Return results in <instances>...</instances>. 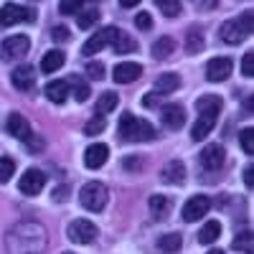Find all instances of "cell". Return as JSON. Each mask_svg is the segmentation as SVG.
<instances>
[{"instance_id":"obj_1","label":"cell","mask_w":254,"mask_h":254,"mask_svg":"<svg viewBox=\"0 0 254 254\" xmlns=\"http://www.w3.org/2000/svg\"><path fill=\"white\" fill-rule=\"evenodd\" d=\"M196 110H198V120L193 122V127H190V137H193L196 142L208 137V132L214 130L216 125V117L221 112V97L219 94H206L196 102Z\"/></svg>"},{"instance_id":"obj_2","label":"cell","mask_w":254,"mask_h":254,"mask_svg":"<svg viewBox=\"0 0 254 254\" xmlns=\"http://www.w3.org/2000/svg\"><path fill=\"white\" fill-rule=\"evenodd\" d=\"M120 137L130 140V142H147L155 137V127L147 120L135 117L132 112H125L120 117Z\"/></svg>"},{"instance_id":"obj_3","label":"cell","mask_w":254,"mask_h":254,"mask_svg":"<svg viewBox=\"0 0 254 254\" xmlns=\"http://www.w3.org/2000/svg\"><path fill=\"white\" fill-rule=\"evenodd\" d=\"M249 33H252V10H244L234 20H226V23L221 26V31H219L221 41H224V44H229V46L242 44Z\"/></svg>"},{"instance_id":"obj_4","label":"cell","mask_w":254,"mask_h":254,"mask_svg":"<svg viewBox=\"0 0 254 254\" xmlns=\"http://www.w3.org/2000/svg\"><path fill=\"white\" fill-rule=\"evenodd\" d=\"M107 198H110V193H107V188H104V183H99V181H89L79 193L81 206L87 211H92V214H99V211L107 206Z\"/></svg>"},{"instance_id":"obj_5","label":"cell","mask_w":254,"mask_h":254,"mask_svg":"<svg viewBox=\"0 0 254 254\" xmlns=\"http://www.w3.org/2000/svg\"><path fill=\"white\" fill-rule=\"evenodd\" d=\"M28 51H31L28 36H10V38L3 41V46H0V56L5 61H20Z\"/></svg>"},{"instance_id":"obj_6","label":"cell","mask_w":254,"mask_h":254,"mask_svg":"<svg viewBox=\"0 0 254 254\" xmlns=\"http://www.w3.org/2000/svg\"><path fill=\"white\" fill-rule=\"evenodd\" d=\"M36 13L26 5H15V3H5L0 8V26H15L23 23V20H33Z\"/></svg>"},{"instance_id":"obj_7","label":"cell","mask_w":254,"mask_h":254,"mask_svg":"<svg viewBox=\"0 0 254 254\" xmlns=\"http://www.w3.org/2000/svg\"><path fill=\"white\" fill-rule=\"evenodd\" d=\"M69 239L76 244H92L97 239V226L87 219H74L69 224Z\"/></svg>"},{"instance_id":"obj_8","label":"cell","mask_w":254,"mask_h":254,"mask_svg":"<svg viewBox=\"0 0 254 254\" xmlns=\"http://www.w3.org/2000/svg\"><path fill=\"white\" fill-rule=\"evenodd\" d=\"M115 33H117V28L115 26H107V28H99L87 44L81 46V54L84 56H94V54H99L104 46H110L112 44V38H115Z\"/></svg>"},{"instance_id":"obj_9","label":"cell","mask_w":254,"mask_h":254,"mask_svg":"<svg viewBox=\"0 0 254 254\" xmlns=\"http://www.w3.org/2000/svg\"><path fill=\"white\" fill-rule=\"evenodd\" d=\"M18 186H20V193L23 196H38L46 186V176H44V171H38V168H31V171L23 173Z\"/></svg>"},{"instance_id":"obj_10","label":"cell","mask_w":254,"mask_h":254,"mask_svg":"<svg viewBox=\"0 0 254 254\" xmlns=\"http://www.w3.org/2000/svg\"><path fill=\"white\" fill-rule=\"evenodd\" d=\"M208 208H211V201L206 198V196H193V198H188L186 201V206H183V221H198V219H203L206 214H208Z\"/></svg>"},{"instance_id":"obj_11","label":"cell","mask_w":254,"mask_h":254,"mask_svg":"<svg viewBox=\"0 0 254 254\" xmlns=\"http://www.w3.org/2000/svg\"><path fill=\"white\" fill-rule=\"evenodd\" d=\"M231 59H226V56H216V59H211L208 64H206V79L208 81H224V79H229L231 76Z\"/></svg>"},{"instance_id":"obj_12","label":"cell","mask_w":254,"mask_h":254,"mask_svg":"<svg viewBox=\"0 0 254 254\" xmlns=\"http://www.w3.org/2000/svg\"><path fill=\"white\" fill-rule=\"evenodd\" d=\"M5 132L8 135H13V137H18V140H28L33 132H31V125H28V120L23 117V115H18V112H13L8 120H5Z\"/></svg>"},{"instance_id":"obj_13","label":"cell","mask_w":254,"mask_h":254,"mask_svg":"<svg viewBox=\"0 0 254 254\" xmlns=\"http://www.w3.org/2000/svg\"><path fill=\"white\" fill-rule=\"evenodd\" d=\"M110 158V147L102 145V142H94L87 147V153H84V165L89 168V171H97V168H102L104 163H107Z\"/></svg>"},{"instance_id":"obj_14","label":"cell","mask_w":254,"mask_h":254,"mask_svg":"<svg viewBox=\"0 0 254 254\" xmlns=\"http://www.w3.org/2000/svg\"><path fill=\"white\" fill-rule=\"evenodd\" d=\"M224 158H226V153H224V147L221 145H206L203 150H201V165L203 168H208V171H219V168L224 165Z\"/></svg>"},{"instance_id":"obj_15","label":"cell","mask_w":254,"mask_h":254,"mask_svg":"<svg viewBox=\"0 0 254 254\" xmlns=\"http://www.w3.org/2000/svg\"><path fill=\"white\" fill-rule=\"evenodd\" d=\"M163 125L171 127V130H181V127L186 125V110L181 107V104H163Z\"/></svg>"},{"instance_id":"obj_16","label":"cell","mask_w":254,"mask_h":254,"mask_svg":"<svg viewBox=\"0 0 254 254\" xmlns=\"http://www.w3.org/2000/svg\"><path fill=\"white\" fill-rule=\"evenodd\" d=\"M140 74H142V66H140V64L127 61V64H117L112 76H115V81H117V84H130V81L140 79Z\"/></svg>"},{"instance_id":"obj_17","label":"cell","mask_w":254,"mask_h":254,"mask_svg":"<svg viewBox=\"0 0 254 254\" xmlns=\"http://www.w3.org/2000/svg\"><path fill=\"white\" fill-rule=\"evenodd\" d=\"M13 87L15 89H20V92H28L31 87H33V81H36V71L28 66V64H26V66H18L15 71H13Z\"/></svg>"},{"instance_id":"obj_18","label":"cell","mask_w":254,"mask_h":254,"mask_svg":"<svg viewBox=\"0 0 254 254\" xmlns=\"http://www.w3.org/2000/svg\"><path fill=\"white\" fill-rule=\"evenodd\" d=\"M66 97H69V84H66V81L56 79V81H49V84H46V99H49V102L64 104V102H66Z\"/></svg>"},{"instance_id":"obj_19","label":"cell","mask_w":254,"mask_h":254,"mask_svg":"<svg viewBox=\"0 0 254 254\" xmlns=\"http://www.w3.org/2000/svg\"><path fill=\"white\" fill-rule=\"evenodd\" d=\"M160 178H163L165 183H176V186H181V183L186 181V168H183V163H181V160H171V163L163 168Z\"/></svg>"},{"instance_id":"obj_20","label":"cell","mask_w":254,"mask_h":254,"mask_svg":"<svg viewBox=\"0 0 254 254\" xmlns=\"http://www.w3.org/2000/svg\"><path fill=\"white\" fill-rule=\"evenodd\" d=\"M61 66H64V54H61L59 49L46 51L44 59H41V71H44V74H54V71H59Z\"/></svg>"},{"instance_id":"obj_21","label":"cell","mask_w":254,"mask_h":254,"mask_svg":"<svg viewBox=\"0 0 254 254\" xmlns=\"http://www.w3.org/2000/svg\"><path fill=\"white\" fill-rule=\"evenodd\" d=\"M203 31L198 28V26H193V28H188V33H186V51L188 54H201L203 51Z\"/></svg>"},{"instance_id":"obj_22","label":"cell","mask_w":254,"mask_h":254,"mask_svg":"<svg viewBox=\"0 0 254 254\" xmlns=\"http://www.w3.org/2000/svg\"><path fill=\"white\" fill-rule=\"evenodd\" d=\"M112 46H115L117 54H135V51H137V41H135L132 36H127V33L117 31L115 38H112Z\"/></svg>"},{"instance_id":"obj_23","label":"cell","mask_w":254,"mask_h":254,"mask_svg":"<svg viewBox=\"0 0 254 254\" xmlns=\"http://www.w3.org/2000/svg\"><path fill=\"white\" fill-rule=\"evenodd\" d=\"M181 87V76L178 74H160L158 76V81H155V92L163 97V94H168V92H176Z\"/></svg>"},{"instance_id":"obj_24","label":"cell","mask_w":254,"mask_h":254,"mask_svg":"<svg viewBox=\"0 0 254 254\" xmlns=\"http://www.w3.org/2000/svg\"><path fill=\"white\" fill-rule=\"evenodd\" d=\"M173 51H176V41L171 36H160L155 44H153V59H158V61L168 59Z\"/></svg>"},{"instance_id":"obj_25","label":"cell","mask_w":254,"mask_h":254,"mask_svg":"<svg viewBox=\"0 0 254 254\" xmlns=\"http://www.w3.org/2000/svg\"><path fill=\"white\" fill-rule=\"evenodd\" d=\"M221 237V224L219 221H208L201 231H198V242L201 244H214Z\"/></svg>"},{"instance_id":"obj_26","label":"cell","mask_w":254,"mask_h":254,"mask_svg":"<svg viewBox=\"0 0 254 254\" xmlns=\"http://www.w3.org/2000/svg\"><path fill=\"white\" fill-rule=\"evenodd\" d=\"M181 247H183L181 234H165V237L158 239V249L165 252V254H176V252H181Z\"/></svg>"},{"instance_id":"obj_27","label":"cell","mask_w":254,"mask_h":254,"mask_svg":"<svg viewBox=\"0 0 254 254\" xmlns=\"http://www.w3.org/2000/svg\"><path fill=\"white\" fill-rule=\"evenodd\" d=\"M117 94L115 92H104L99 99H97V115H110L117 110Z\"/></svg>"},{"instance_id":"obj_28","label":"cell","mask_w":254,"mask_h":254,"mask_svg":"<svg viewBox=\"0 0 254 254\" xmlns=\"http://www.w3.org/2000/svg\"><path fill=\"white\" fill-rule=\"evenodd\" d=\"M150 208H153V216H155V219H165L168 211H171V198L153 196V198H150Z\"/></svg>"},{"instance_id":"obj_29","label":"cell","mask_w":254,"mask_h":254,"mask_svg":"<svg viewBox=\"0 0 254 254\" xmlns=\"http://www.w3.org/2000/svg\"><path fill=\"white\" fill-rule=\"evenodd\" d=\"M99 20V10L97 8H87V10H81L79 13V18H76V26L81 28V31H87V28H92L94 23Z\"/></svg>"},{"instance_id":"obj_30","label":"cell","mask_w":254,"mask_h":254,"mask_svg":"<svg viewBox=\"0 0 254 254\" xmlns=\"http://www.w3.org/2000/svg\"><path fill=\"white\" fill-rule=\"evenodd\" d=\"M153 3L160 8V13H163L165 18H176V15H181V3H178V0H153Z\"/></svg>"},{"instance_id":"obj_31","label":"cell","mask_w":254,"mask_h":254,"mask_svg":"<svg viewBox=\"0 0 254 254\" xmlns=\"http://www.w3.org/2000/svg\"><path fill=\"white\" fill-rule=\"evenodd\" d=\"M239 145H242V150L247 155H254V130L252 127H244V130L239 132Z\"/></svg>"},{"instance_id":"obj_32","label":"cell","mask_w":254,"mask_h":254,"mask_svg":"<svg viewBox=\"0 0 254 254\" xmlns=\"http://www.w3.org/2000/svg\"><path fill=\"white\" fill-rule=\"evenodd\" d=\"M89 0H61V5H59V13L61 15H71V13H79L84 5H87Z\"/></svg>"},{"instance_id":"obj_33","label":"cell","mask_w":254,"mask_h":254,"mask_svg":"<svg viewBox=\"0 0 254 254\" xmlns=\"http://www.w3.org/2000/svg\"><path fill=\"white\" fill-rule=\"evenodd\" d=\"M69 84H74V99L76 102H87L89 97V87H87V81H81L79 76H71Z\"/></svg>"},{"instance_id":"obj_34","label":"cell","mask_w":254,"mask_h":254,"mask_svg":"<svg viewBox=\"0 0 254 254\" xmlns=\"http://www.w3.org/2000/svg\"><path fill=\"white\" fill-rule=\"evenodd\" d=\"M104 127H107V120H104V115H97V117H92V120L87 122V127H84V132L94 137V135L104 132Z\"/></svg>"},{"instance_id":"obj_35","label":"cell","mask_w":254,"mask_h":254,"mask_svg":"<svg viewBox=\"0 0 254 254\" xmlns=\"http://www.w3.org/2000/svg\"><path fill=\"white\" fill-rule=\"evenodd\" d=\"M15 173V160L13 158H0V183H8Z\"/></svg>"},{"instance_id":"obj_36","label":"cell","mask_w":254,"mask_h":254,"mask_svg":"<svg viewBox=\"0 0 254 254\" xmlns=\"http://www.w3.org/2000/svg\"><path fill=\"white\" fill-rule=\"evenodd\" d=\"M231 247H234L237 252H252V231L249 229H244L242 234L231 242Z\"/></svg>"},{"instance_id":"obj_37","label":"cell","mask_w":254,"mask_h":254,"mask_svg":"<svg viewBox=\"0 0 254 254\" xmlns=\"http://www.w3.org/2000/svg\"><path fill=\"white\" fill-rule=\"evenodd\" d=\"M135 26H137L140 31H150V28H153V15H150V13H137V15H135Z\"/></svg>"},{"instance_id":"obj_38","label":"cell","mask_w":254,"mask_h":254,"mask_svg":"<svg viewBox=\"0 0 254 254\" xmlns=\"http://www.w3.org/2000/svg\"><path fill=\"white\" fill-rule=\"evenodd\" d=\"M242 74L244 76H252L254 74V54L252 51H247L244 59H242Z\"/></svg>"},{"instance_id":"obj_39","label":"cell","mask_w":254,"mask_h":254,"mask_svg":"<svg viewBox=\"0 0 254 254\" xmlns=\"http://www.w3.org/2000/svg\"><path fill=\"white\" fill-rule=\"evenodd\" d=\"M87 74H89V79H102L104 76V64H99V61L87 64Z\"/></svg>"},{"instance_id":"obj_40","label":"cell","mask_w":254,"mask_h":254,"mask_svg":"<svg viewBox=\"0 0 254 254\" xmlns=\"http://www.w3.org/2000/svg\"><path fill=\"white\" fill-rule=\"evenodd\" d=\"M26 145H28V153L36 155V153H41V147H44V137H33V135H31V137L26 140Z\"/></svg>"},{"instance_id":"obj_41","label":"cell","mask_w":254,"mask_h":254,"mask_svg":"<svg viewBox=\"0 0 254 254\" xmlns=\"http://www.w3.org/2000/svg\"><path fill=\"white\" fill-rule=\"evenodd\" d=\"M140 165H142V158H125L122 160L125 171H140Z\"/></svg>"},{"instance_id":"obj_42","label":"cell","mask_w":254,"mask_h":254,"mask_svg":"<svg viewBox=\"0 0 254 254\" xmlns=\"http://www.w3.org/2000/svg\"><path fill=\"white\" fill-rule=\"evenodd\" d=\"M51 36H54V41H69V31L64 28V26H56L51 31Z\"/></svg>"},{"instance_id":"obj_43","label":"cell","mask_w":254,"mask_h":254,"mask_svg":"<svg viewBox=\"0 0 254 254\" xmlns=\"http://www.w3.org/2000/svg\"><path fill=\"white\" fill-rule=\"evenodd\" d=\"M158 99H160V94H158V92H153V94H145V97H142V104H145V107H155Z\"/></svg>"},{"instance_id":"obj_44","label":"cell","mask_w":254,"mask_h":254,"mask_svg":"<svg viewBox=\"0 0 254 254\" xmlns=\"http://www.w3.org/2000/svg\"><path fill=\"white\" fill-rule=\"evenodd\" d=\"M244 183H247V188H254V168L252 165L244 171Z\"/></svg>"},{"instance_id":"obj_45","label":"cell","mask_w":254,"mask_h":254,"mask_svg":"<svg viewBox=\"0 0 254 254\" xmlns=\"http://www.w3.org/2000/svg\"><path fill=\"white\" fill-rule=\"evenodd\" d=\"M54 198H56V201H61V198H69V188H64V186H61V188L56 190V193H54Z\"/></svg>"},{"instance_id":"obj_46","label":"cell","mask_w":254,"mask_h":254,"mask_svg":"<svg viewBox=\"0 0 254 254\" xmlns=\"http://www.w3.org/2000/svg\"><path fill=\"white\" fill-rule=\"evenodd\" d=\"M120 5L122 8H135V5H140V0H120Z\"/></svg>"},{"instance_id":"obj_47","label":"cell","mask_w":254,"mask_h":254,"mask_svg":"<svg viewBox=\"0 0 254 254\" xmlns=\"http://www.w3.org/2000/svg\"><path fill=\"white\" fill-rule=\"evenodd\" d=\"M208 254H224V249H211Z\"/></svg>"},{"instance_id":"obj_48","label":"cell","mask_w":254,"mask_h":254,"mask_svg":"<svg viewBox=\"0 0 254 254\" xmlns=\"http://www.w3.org/2000/svg\"><path fill=\"white\" fill-rule=\"evenodd\" d=\"M64 254H74V252H64Z\"/></svg>"}]
</instances>
